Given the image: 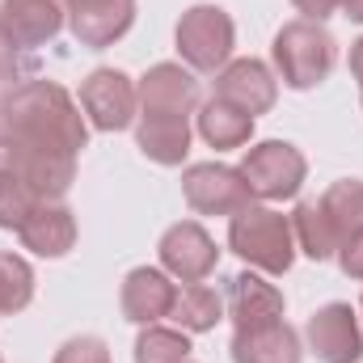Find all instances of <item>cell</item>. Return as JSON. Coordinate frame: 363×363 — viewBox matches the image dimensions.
<instances>
[{
  "instance_id": "obj_1",
  "label": "cell",
  "mask_w": 363,
  "mask_h": 363,
  "mask_svg": "<svg viewBox=\"0 0 363 363\" xmlns=\"http://www.w3.org/2000/svg\"><path fill=\"white\" fill-rule=\"evenodd\" d=\"M0 123L17 144H30V148H51V152L81 157V148L89 144V127H85V114H81L77 97L55 81L13 85L0 97Z\"/></svg>"
},
{
  "instance_id": "obj_2",
  "label": "cell",
  "mask_w": 363,
  "mask_h": 363,
  "mask_svg": "<svg viewBox=\"0 0 363 363\" xmlns=\"http://www.w3.org/2000/svg\"><path fill=\"white\" fill-rule=\"evenodd\" d=\"M228 250L262 274H287L296 258V233L283 211L267 203H245L228 216Z\"/></svg>"
},
{
  "instance_id": "obj_3",
  "label": "cell",
  "mask_w": 363,
  "mask_h": 363,
  "mask_svg": "<svg viewBox=\"0 0 363 363\" xmlns=\"http://www.w3.org/2000/svg\"><path fill=\"white\" fill-rule=\"evenodd\" d=\"M274 68H279V77H283V85L296 93L304 89H317L330 72H334V64H338V43H334V34L321 26V21H308V17H296V21H287L279 34H274Z\"/></svg>"
},
{
  "instance_id": "obj_4",
  "label": "cell",
  "mask_w": 363,
  "mask_h": 363,
  "mask_svg": "<svg viewBox=\"0 0 363 363\" xmlns=\"http://www.w3.org/2000/svg\"><path fill=\"white\" fill-rule=\"evenodd\" d=\"M237 26L220 4H190L178 21V55L190 72H220L233 60Z\"/></svg>"
},
{
  "instance_id": "obj_5",
  "label": "cell",
  "mask_w": 363,
  "mask_h": 363,
  "mask_svg": "<svg viewBox=\"0 0 363 363\" xmlns=\"http://www.w3.org/2000/svg\"><path fill=\"white\" fill-rule=\"evenodd\" d=\"M241 178L250 186L254 199L262 203H283V199H296L300 186L308 178V161L296 144L287 140H262L245 152L241 161Z\"/></svg>"
},
{
  "instance_id": "obj_6",
  "label": "cell",
  "mask_w": 363,
  "mask_h": 363,
  "mask_svg": "<svg viewBox=\"0 0 363 363\" xmlns=\"http://www.w3.org/2000/svg\"><path fill=\"white\" fill-rule=\"evenodd\" d=\"M81 110L97 131H123L140 114L135 81L118 68H97L81 81Z\"/></svg>"
},
{
  "instance_id": "obj_7",
  "label": "cell",
  "mask_w": 363,
  "mask_h": 363,
  "mask_svg": "<svg viewBox=\"0 0 363 363\" xmlns=\"http://www.w3.org/2000/svg\"><path fill=\"white\" fill-rule=\"evenodd\" d=\"M182 194L186 203L199 211V216H233L241 211L254 194L241 178V169L233 165H216V161H203V165H186L182 174Z\"/></svg>"
},
{
  "instance_id": "obj_8",
  "label": "cell",
  "mask_w": 363,
  "mask_h": 363,
  "mask_svg": "<svg viewBox=\"0 0 363 363\" xmlns=\"http://www.w3.org/2000/svg\"><path fill=\"white\" fill-rule=\"evenodd\" d=\"M157 254H161V271L182 279V283H203L207 274L216 271V262H220V250H216L211 233L199 220L169 224L161 245H157Z\"/></svg>"
},
{
  "instance_id": "obj_9",
  "label": "cell",
  "mask_w": 363,
  "mask_h": 363,
  "mask_svg": "<svg viewBox=\"0 0 363 363\" xmlns=\"http://www.w3.org/2000/svg\"><path fill=\"white\" fill-rule=\"evenodd\" d=\"M304 338L308 347L317 351L321 363H359L363 359V330H359V317L351 304L334 300L325 308H317L304 325Z\"/></svg>"
},
{
  "instance_id": "obj_10",
  "label": "cell",
  "mask_w": 363,
  "mask_h": 363,
  "mask_svg": "<svg viewBox=\"0 0 363 363\" xmlns=\"http://www.w3.org/2000/svg\"><path fill=\"white\" fill-rule=\"evenodd\" d=\"M135 97H140V114H182V118H190L194 106H199V81L182 64H152L140 77Z\"/></svg>"
},
{
  "instance_id": "obj_11",
  "label": "cell",
  "mask_w": 363,
  "mask_h": 363,
  "mask_svg": "<svg viewBox=\"0 0 363 363\" xmlns=\"http://www.w3.org/2000/svg\"><path fill=\"white\" fill-rule=\"evenodd\" d=\"M216 97H224L228 106L245 110L250 118L267 114L279 97V81L262 60H228L216 72Z\"/></svg>"
},
{
  "instance_id": "obj_12",
  "label": "cell",
  "mask_w": 363,
  "mask_h": 363,
  "mask_svg": "<svg viewBox=\"0 0 363 363\" xmlns=\"http://www.w3.org/2000/svg\"><path fill=\"white\" fill-rule=\"evenodd\" d=\"M68 26L81 47H114L135 26V0H77L68 4Z\"/></svg>"
},
{
  "instance_id": "obj_13",
  "label": "cell",
  "mask_w": 363,
  "mask_h": 363,
  "mask_svg": "<svg viewBox=\"0 0 363 363\" xmlns=\"http://www.w3.org/2000/svg\"><path fill=\"white\" fill-rule=\"evenodd\" d=\"M174 274H165L161 267H135L123 279V317L131 325H157L161 317L174 313Z\"/></svg>"
},
{
  "instance_id": "obj_14",
  "label": "cell",
  "mask_w": 363,
  "mask_h": 363,
  "mask_svg": "<svg viewBox=\"0 0 363 363\" xmlns=\"http://www.w3.org/2000/svg\"><path fill=\"white\" fill-rule=\"evenodd\" d=\"M228 317H233V330L283 321V291L254 271L233 274L228 279Z\"/></svg>"
},
{
  "instance_id": "obj_15",
  "label": "cell",
  "mask_w": 363,
  "mask_h": 363,
  "mask_svg": "<svg viewBox=\"0 0 363 363\" xmlns=\"http://www.w3.org/2000/svg\"><path fill=\"white\" fill-rule=\"evenodd\" d=\"M17 237H21V245H26L30 254H38V258H64V254L77 245V216H72V207H64L60 199H55V203H38V207L26 216V224L17 228Z\"/></svg>"
},
{
  "instance_id": "obj_16",
  "label": "cell",
  "mask_w": 363,
  "mask_h": 363,
  "mask_svg": "<svg viewBox=\"0 0 363 363\" xmlns=\"http://www.w3.org/2000/svg\"><path fill=\"white\" fill-rule=\"evenodd\" d=\"M0 17L21 47H43L64 30L68 0H0Z\"/></svg>"
},
{
  "instance_id": "obj_17",
  "label": "cell",
  "mask_w": 363,
  "mask_h": 363,
  "mask_svg": "<svg viewBox=\"0 0 363 363\" xmlns=\"http://www.w3.org/2000/svg\"><path fill=\"white\" fill-rule=\"evenodd\" d=\"M135 144L157 165H182L190 152V118H182V114H135Z\"/></svg>"
},
{
  "instance_id": "obj_18",
  "label": "cell",
  "mask_w": 363,
  "mask_h": 363,
  "mask_svg": "<svg viewBox=\"0 0 363 363\" xmlns=\"http://www.w3.org/2000/svg\"><path fill=\"white\" fill-rule=\"evenodd\" d=\"M233 363H300V338L287 321L233 330Z\"/></svg>"
},
{
  "instance_id": "obj_19",
  "label": "cell",
  "mask_w": 363,
  "mask_h": 363,
  "mask_svg": "<svg viewBox=\"0 0 363 363\" xmlns=\"http://www.w3.org/2000/svg\"><path fill=\"white\" fill-rule=\"evenodd\" d=\"M199 135L211 148H245L254 140V118L237 106H228L224 97H211L199 106Z\"/></svg>"
},
{
  "instance_id": "obj_20",
  "label": "cell",
  "mask_w": 363,
  "mask_h": 363,
  "mask_svg": "<svg viewBox=\"0 0 363 363\" xmlns=\"http://www.w3.org/2000/svg\"><path fill=\"white\" fill-rule=\"evenodd\" d=\"M317 203H321V211H325V220H330V228H334V241H338V245L363 233V182L359 178L334 182Z\"/></svg>"
},
{
  "instance_id": "obj_21",
  "label": "cell",
  "mask_w": 363,
  "mask_h": 363,
  "mask_svg": "<svg viewBox=\"0 0 363 363\" xmlns=\"http://www.w3.org/2000/svg\"><path fill=\"white\" fill-rule=\"evenodd\" d=\"M169 317L178 321V330H186V334H207L224 317V300L207 283H186L178 291V300H174V313Z\"/></svg>"
},
{
  "instance_id": "obj_22",
  "label": "cell",
  "mask_w": 363,
  "mask_h": 363,
  "mask_svg": "<svg viewBox=\"0 0 363 363\" xmlns=\"http://www.w3.org/2000/svg\"><path fill=\"white\" fill-rule=\"evenodd\" d=\"M291 233H296V245L313 258V262H325V258H334L338 254V241H334V228H330V220H325V211H321V203L317 199H308V203H300L291 216Z\"/></svg>"
},
{
  "instance_id": "obj_23",
  "label": "cell",
  "mask_w": 363,
  "mask_h": 363,
  "mask_svg": "<svg viewBox=\"0 0 363 363\" xmlns=\"http://www.w3.org/2000/svg\"><path fill=\"white\" fill-rule=\"evenodd\" d=\"M135 363H190V338H186V330L144 325V334L135 338Z\"/></svg>"
},
{
  "instance_id": "obj_24",
  "label": "cell",
  "mask_w": 363,
  "mask_h": 363,
  "mask_svg": "<svg viewBox=\"0 0 363 363\" xmlns=\"http://www.w3.org/2000/svg\"><path fill=\"white\" fill-rule=\"evenodd\" d=\"M34 300V271L17 254H0V313H21Z\"/></svg>"
},
{
  "instance_id": "obj_25",
  "label": "cell",
  "mask_w": 363,
  "mask_h": 363,
  "mask_svg": "<svg viewBox=\"0 0 363 363\" xmlns=\"http://www.w3.org/2000/svg\"><path fill=\"white\" fill-rule=\"evenodd\" d=\"M43 199L26 186V182L17 178L13 169H0V228H21L26 224V216L38 207Z\"/></svg>"
},
{
  "instance_id": "obj_26",
  "label": "cell",
  "mask_w": 363,
  "mask_h": 363,
  "mask_svg": "<svg viewBox=\"0 0 363 363\" xmlns=\"http://www.w3.org/2000/svg\"><path fill=\"white\" fill-rule=\"evenodd\" d=\"M55 363H110V347L97 334H77L55 351Z\"/></svg>"
},
{
  "instance_id": "obj_27",
  "label": "cell",
  "mask_w": 363,
  "mask_h": 363,
  "mask_svg": "<svg viewBox=\"0 0 363 363\" xmlns=\"http://www.w3.org/2000/svg\"><path fill=\"white\" fill-rule=\"evenodd\" d=\"M17 51H21V43L9 34V26L0 17V81H13L17 77Z\"/></svg>"
},
{
  "instance_id": "obj_28",
  "label": "cell",
  "mask_w": 363,
  "mask_h": 363,
  "mask_svg": "<svg viewBox=\"0 0 363 363\" xmlns=\"http://www.w3.org/2000/svg\"><path fill=\"white\" fill-rule=\"evenodd\" d=\"M338 267H342V274H351V279H363V233L338 245Z\"/></svg>"
},
{
  "instance_id": "obj_29",
  "label": "cell",
  "mask_w": 363,
  "mask_h": 363,
  "mask_svg": "<svg viewBox=\"0 0 363 363\" xmlns=\"http://www.w3.org/2000/svg\"><path fill=\"white\" fill-rule=\"evenodd\" d=\"M291 4H296L308 21H325L330 13H338V9H342V0H291Z\"/></svg>"
},
{
  "instance_id": "obj_30",
  "label": "cell",
  "mask_w": 363,
  "mask_h": 363,
  "mask_svg": "<svg viewBox=\"0 0 363 363\" xmlns=\"http://www.w3.org/2000/svg\"><path fill=\"white\" fill-rule=\"evenodd\" d=\"M351 77L359 81V101H363V38L351 43Z\"/></svg>"
},
{
  "instance_id": "obj_31",
  "label": "cell",
  "mask_w": 363,
  "mask_h": 363,
  "mask_svg": "<svg viewBox=\"0 0 363 363\" xmlns=\"http://www.w3.org/2000/svg\"><path fill=\"white\" fill-rule=\"evenodd\" d=\"M342 17H351V21H363V0H342Z\"/></svg>"
},
{
  "instance_id": "obj_32",
  "label": "cell",
  "mask_w": 363,
  "mask_h": 363,
  "mask_svg": "<svg viewBox=\"0 0 363 363\" xmlns=\"http://www.w3.org/2000/svg\"><path fill=\"white\" fill-rule=\"evenodd\" d=\"M9 152H13V144H9V131L0 123V169H9Z\"/></svg>"
},
{
  "instance_id": "obj_33",
  "label": "cell",
  "mask_w": 363,
  "mask_h": 363,
  "mask_svg": "<svg viewBox=\"0 0 363 363\" xmlns=\"http://www.w3.org/2000/svg\"><path fill=\"white\" fill-rule=\"evenodd\" d=\"M359 313H363V300H359Z\"/></svg>"
},
{
  "instance_id": "obj_34",
  "label": "cell",
  "mask_w": 363,
  "mask_h": 363,
  "mask_svg": "<svg viewBox=\"0 0 363 363\" xmlns=\"http://www.w3.org/2000/svg\"><path fill=\"white\" fill-rule=\"evenodd\" d=\"M68 4H77V0H68Z\"/></svg>"
},
{
  "instance_id": "obj_35",
  "label": "cell",
  "mask_w": 363,
  "mask_h": 363,
  "mask_svg": "<svg viewBox=\"0 0 363 363\" xmlns=\"http://www.w3.org/2000/svg\"><path fill=\"white\" fill-rule=\"evenodd\" d=\"M0 363H4V359H0Z\"/></svg>"
}]
</instances>
